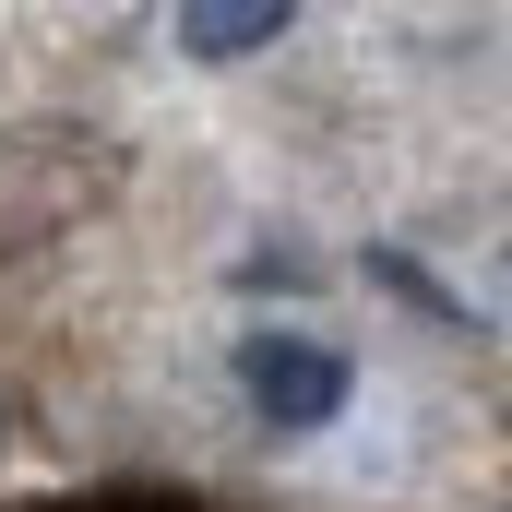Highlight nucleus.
<instances>
[{
	"mask_svg": "<svg viewBox=\"0 0 512 512\" xmlns=\"http://www.w3.org/2000/svg\"><path fill=\"white\" fill-rule=\"evenodd\" d=\"M239 393L274 429H334L346 417V346H322V334H251L239 346Z\"/></svg>",
	"mask_w": 512,
	"mask_h": 512,
	"instance_id": "obj_1",
	"label": "nucleus"
},
{
	"mask_svg": "<svg viewBox=\"0 0 512 512\" xmlns=\"http://www.w3.org/2000/svg\"><path fill=\"white\" fill-rule=\"evenodd\" d=\"M286 36V12L274 0H239V12H179V48L191 60H251V48H274Z\"/></svg>",
	"mask_w": 512,
	"mask_h": 512,
	"instance_id": "obj_2",
	"label": "nucleus"
}]
</instances>
